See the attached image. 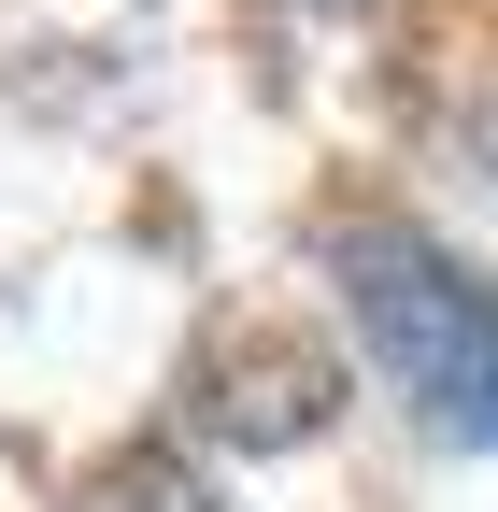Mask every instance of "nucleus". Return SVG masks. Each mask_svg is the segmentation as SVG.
Listing matches in <instances>:
<instances>
[{
    "label": "nucleus",
    "instance_id": "f03ea898",
    "mask_svg": "<svg viewBox=\"0 0 498 512\" xmlns=\"http://www.w3.org/2000/svg\"><path fill=\"white\" fill-rule=\"evenodd\" d=\"M228 370H242V399H228L242 441H314V427L342 413V370H328L314 342H242Z\"/></svg>",
    "mask_w": 498,
    "mask_h": 512
},
{
    "label": "nucleus",
    "instance_id": "f257e3e1",
    "mask_svg": "<svg viewBox=\"0 0 498 512\" xmlns=\"http://www.w3.org/2000/svg\"><path fill=\"white\" fill-rule=\"evenodd\" d=\"M328 271H342V313H356L370 370L442 441H498V271H470L427 228H342Z\"/></svg>",
    "mask_w": 498,
    "mask_h": 512
},
{
    "label": "nucleus",
    "instance_id": "7ed1b4c3",
    "mask_svg": "<svg viewBox=\"0 0 498 512\" xmlns=\"http://www.w3.org/2000/svg\"><path fill=\"white\" fill-rule=\"evenodd\" d=\"M72 512H214V498H200V470H185V456H114Z\"/></svg>",
    "mask_w": 498,
    "mask_h": 512
}]
</instances>
